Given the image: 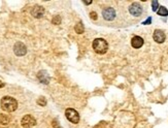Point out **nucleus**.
I'll use <instances>...</instances> for the list:
<instances>
[{
  "label": "nucleus",
  "mask_w": 168,
  "mask_h": 128,
  "mask_svg": "<svg viewBox=\"0 0 168 128\" xmlns=\"http://www.w3.org/2000/svg\"><path fill=\"white\" fill-rule=\"evenodd\" d=\"M131 44L134 49H139V47H142L143 44V39L140 36H134L131 40Z\"/></svg>",
  "instance_id": "obj_11"
},
{
  "label": "nucleus",
  "mask_w": 168,
  "mask_h": 128,
  "mask_svg": "<svg viewBox=\"0 0 168 128\" xmlns=\"http://www.w3.org/2000/svg\"><path fill=\"white\" fill-rule=\"evenodd\" d=\"M153 37H154V40L158 43H162L165 41V33L162 30H159V29L155 30Z\"/></svg>",
  "instance_id": "obj_8"
},
{
  "label": "nucleus",
  "mask_w": 168,
  "mask_h": 128,
  "mask_svg": "<svg viewBox=\"0 0 168 128\" xmlns=\"http://www.w3.org/2000/svg\"><path fill=\"white\" fill-rule=\"evenodd\" d=\"M53 24H55V25H59V24L61 23V17L60 16H55V18L53 19Z\"/></svg>",
  "instance_id": "obj_17"
},
{
  "label": "nucleus",
  "mask_w": 168,
  "mask_h": 128,
  "mask_svg": "<svg viewBox=\"0 0 168 128\" xmlns=\"http://www.w3.org/2000/svg\"><path fill=\"white\" fill-rule=\"evenodd\" d=\"M31 14H32V16L35 18H41L43 16V14H45V8L42 6H39V5H36V6H34L32 8Z\"/></svg>",
  "instance_id": "obj_9"
},
{
  "label": "nucleus",
  "mask_w": 168,
  "mask_h": 128,
  "mask_svg": "<svg viewBox=\"0 0 168 128\" xmlns=\"http://www.w3.org/2000/svg\"><path fill=\"white\" fill-rule=\"evenodd\" d=\"M37 103L39 105L41 106H45L46 105V98L45 97H40V98H38V100H37Z\"/></svg>",
  "instance_id": "obj_15"
},
{
  "label": "nucleus",
  "mask_w": 168,
  "mask_h": 128,
  "mask_svg": "<svg viewBox=\"0 0 168 128\" xmlns=\"http://www.w3.org/2000/svg\"><path fill=\"white\" fill-rule=\"evenodd\" d=\"M159 8V2L158 1H152V10L153 11H157Z\"/></svg>",
  "instance_id": "obj_16"
},
{
  "label": "nucleus",
  "mask_w": 168,
  "mask_h": 128,
  "mask_svg": "<svg viewBox=\"0 0 168 128\" xmlns=\"http://www.w3.org/2000/svg\"><path fill=\"white\" fill-rule=\"evenodd\" d=\"M93 49L97 54H105L108 50L107 41L103 38H96L93 41Z\"/></svg>",
  "instance_id": "obj_2"
},
{
  "label": "nucleus",
  "mask_w": 168,
  "mask_h": 128,
  "mask_svg": "<svg viewBox=\"0 0 168 128\" xmlns=\"http://www.w3.org/2000/svg\"><path fill=\"white\" fill-rule=\"evenodd\" d=\"M74 29H75V32H76V33H78V34H82V32H84V30H85L84 25H82V22H79V23L76 24Z\"/></svg>",
  "instance_id": "obj_13"
},
{
  "label": "nucleus",
  "mask_w": 168,
  "mask_h": 128,
  "mask_svg": "<svg viewBox=\"0 0 168 128\" xmlns=\"http://www.w3.org/2000/svg\"><path fill=\"white\" fill-rule=\"evenodd\" d=\"M65 116L68 119V121H70L71 123L78 124L79 122V115L78 113L73 109H67L65 111Z\"/></svg>",
  "instance_id": "obj_3"
},
{
  "label": "nucleus",
  "mask_w": 168,
  "mask_h": 128,
  "mask_svg": "<svg viewBox=\"0 0 168 128\" xmlns=\"http://www.w3.org/2000/svg\"><path fill=\"white\" fill-rule=\"evenodd\" d=\"M157 13H158L159 16H162V17L168 16V10L164 6H159V10H157Z\"/></svg>",
  "instance_id": "obj_12"
},
{
  "label": "nucleus",
  "mask_w": 168,
  "mask_h": 128,
  "mask_svg": "<svg viewBox=\"0 0 168 128\" xmlns=\"http://www.w3.org/2000/svg\"><path fill=\"white\" fill-rule=\"evenodd\" d=\"M4 86V83H2V82H0V88H2Z\"/></svg>",
  "instance_id": "obj_21"
},
{
  "label": "nucleus",
  "mask_w": 168,
  "mask_h": 128,
  "mask_svg": "<svg viewBox=\"0 0 168 128\" xmlns=\"http://www.w3.org/2000/svg\"><path fill=\"white\" fill-rule=\"evenodd\" d=\"M129 11L132 16H135V17H138L140 16L141 13H142V8L138 3H132L129 7Z\"/></svg>",
  "instance_id": "obj_7"
},
{
  "label": "nucleus",
  "mask_w": 168,
  "mask_h": 128,
  "mask_svg": "<svg viewBox=\"0 0 168 128\" xmlns=\"http://www.w3.org/2000/svg\"><path fill=\"white\" fill-rule=\"evenodd\" d=\"M1 109H3L4 112L7 113H11L14 112L18 108V101L14 99V98L10 97V96H4L1 99Z\"/></svg>",
  "instance_id": "obj_1"
},
{
  "label": "nucleus",
  "mask_w": 168,
  "mask_h": 128,
  "mask_svg": "<svg viewBox=\"0 0 168 128\" xmlns=\"http://www.w3.org/2000/svg\"><path fill=\"white\" fill-rule=\"evenodd\" d=\"M37 78L39 79V81L41 83H43V84H49V83H50V76H49L48 72L45 71V70L39 71L38 74H37Z\"/></svg>",
  "instance_id": "obj_10"
},
{
  "label": "nucleus",
  "mask_w": 168,
  "mask_h": 128,
  "mask_svg": "<svg viewBox=\"0 0 168 128\" xmlns=\"http://www.w3.org/2000/svg\"><path fill=\"white\" fill-rule=\"evenodd\" d=\"M90 17L92 20H97V14L95 11H92V13H90Z\"/></svg>",
  "instance_id": "obj_18"
},
{
  "label": "nucleus",
  "mask_w": 168,
  "mask_h": 128,
  "mask_svg": "<svg viewBox=\"0 0 168 128\" xmlns=\"http://www.w3.org/2000/svg\"><path fill=\"white\" fill-rule=\"evenodd\" d=\"M14 54L17 56H24L26 53H27V49H26V46L23 43H17L14 47Z\"/></svg>",
  "instance_id": "obj_6"
},
{
  "label": "nucleus",
  "mask_w": 168,
  "mask_h": 128,
  "mask_svg": "<svg viewBox=\"0 0 168 128\" xmlns=\"http://www.w3.org/2000/svg\"><path fill=\"white\" fill-rule=\"evenodd\" d=\"M84 3L85 4H91L92 3V1H84Z\"/></svg>",
  "instance_id": "obj_20"
},
{
  "label": "nucleus",
  "mask_w": 168,
  "mask_h": 128,
  "mask_svg": "<svg viewBox=\"0 0 168 128\" xmlns=\"http://www.w3.org/2000/svg\"><path fill=\"white\" fill-rule=\"evenodd\" d=\"M21 124L24 128H34L35 125H36V120L32 117L30 115H26L23 117L22 121H21Z\"/></svg>",
  "instance_id": "obj_4"
},
{
  "label": "nucleus",
  "mask_w": 168,
  "mask_h": 128,
  "mask_svg": "<svg viewBox=\"0 0 168 128\" xmlns=\"http://www.w3.org/2000/svg\"><path fill=\"white\" fill-rule=\"evenodd\" d=\"M151 22H152V18H149V19L146 20V21H144L142 24H143V25H150V24H151Z\"/></svg>",
  "instance_id": "obj_19"
},
{
  "label": "nucleus",
  "mask_w": 168,
  "mask_h": 128,
  "mask_svg": "<svg viewBox=\"0 0 168 128\" xmlns=\"http://www.w3.org/2000/svg\"><path fill=\"white\" fill-rule=\"evenodd\" d=\"M8 122H10V118L6 117V116H4V115H0V123L6 125Z\"/></svg>",
  "instance_id": "obj_14"
},
{
  "label": "nucleus",
  "mask_w": 168,
  "mask_h": 128,
  "mask_svg": "<svg viewBox=\"0 0 168 128\" xmlns=\"http://www.w3.org/2000/svg\"><path fill=\"white\" fill-rule=\"evenodd\" d=\"M102 16L106 21H113L116 18V10L113 7H106L103 10Z\"/></svg>",
  "instance_id": "obj_5"
}]
</instances>
